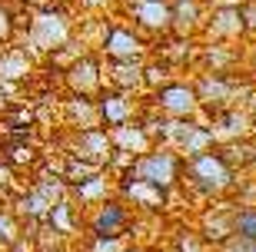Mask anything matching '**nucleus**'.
Returning <instances> with one entry per match:
<instances>
[{"mask_svg":"<svg viewBox=\"0 0 256 252\" xmlns=\"http://www.w3.org/2000/svg\"><path fill=\"white\" fill-rule=\"evenodd\" d=\"M74 27H76V20L60 3L40 7V10H30L27 27H24V33H17L20 40H14V43H20L37 63H44V56L54 53L57 47H64L66 40L74 37Z\"/></svg>","mask_w":256,"mask_h":252,"instance_id":"1","label":"nucleus"},{"mask_svg":"<svg viewBox=\"0 0 256 252\" xmlns=\"http://www.w3.org/2000/svg\"><path fill=\"white\" fill-rule=\"evenodd\" d=\"M236 173L220 159L216 150H206V153H196V156H186L183 159V179H180V189H190L193 196L200 199H223L233 193L236 186Z\"/></svg>","mask_w":256,"mask_h":252,"instance_id":"2","label":"nucleus"},{"mask_svg":"<svg viewBox=\"0 0 256 252\" xmlns=\"http://www.w3.org/2000/svg\"><path fill=\"white\" fill-rule=\"evenodd\" d=\"M120 179H143V183L170 193V189L180 186V179H183V156L176 150H170V146H153V150L133 156L130 169Z\"/></svg>","mask_w":256,"mask_h":252,"instance_id":"3","label":"nucleus"},{"mask_svg":"<svg viewBox=\"0 0 256 252\" xmlns=\"http://www.w3.org/2000/svg\"><path fill=\"white\" fill-rule=\"evenodd\" d=\"M133 219H136V213L116 193L104 203L84 209V229L86 236H96V239H130Z\"/></svg>","mask_w":256,"mask_h":252,"instance_id":"4","label":"nucleus"},{"mask_svg":"<svg viewBox=\"0 0 256 252\" xmlns=\"http://www.w3.org/2000/svg\"><path fill=\"white\" fill-rule=\"evenodd\" d=\"M146 106L156 110L160 116H170V120H196V116H203L193 80H183V76H173L170 83L146 93Z\"/></svg>","mask_w":256,"mask_h":252,"instance_id":"5","label":"nucleus"},{"mask_svg":"<svg viewBox=\"0 0 256 252\" xmlns=\"http://www.w3.org/2000/svg\"><path fill=\"white\" fill-rule=\"evenodd\" d=\"M100 60H146L150 56V40L136 27H130L124 17H110L104 40L94 50Z\"/></svg>","mask_w":256,"mask_h":252,"instance_id":"6","label":"nucleus"},{"mask_svg":"<svg viewBox=\"0 0 256 252\" xmlns=\"http://www.w3.org/2000/svg\"><path fill=\"white\" fill-rule=\"evenodd\" d=\"M116 7H120L124 20H130V27H136L150 40V47H153V40L170 33V23H173L170 0H120Z\"/></svg>","mask_w":256,"mask_h":252,"instance_id":"7","label":"nucleus"},{"mask_svg":"<svg viewBox=\"0 0 256 252\" xmlns=\"http://www.w3.org/2000/svg\"><path fill=\"white\" fill-rule=\"evenodd\" d=\"M196 40L200 43H243L246 30H243L240 7H233V3H213V7H206V17H203V27H200Z\"/></svg>","mask_w":256,"mask_h":252,"instance_id":"8","label":"nucleus"},{"mask_svg":"<svg viewBox=\"0 0 256 252\" xmlns=\"http://www.w3.org/2000/svg\"><path fill=\"white\" fill-rule=\"evenodd\" d=\"M94 100H96V116H100V126H104V130H114V126L140 120L143 103H146V100H140V96H133V93L114 90V86H104Z\"/></svg>","mask_w":256,"mask_h":252,"instance_id":"9","label":"nucleus"},{"mask_svg":"<svg viewBox=\"0 0 256 252\" xmlns=\"http://www.w3.org/2000/svg\"><path fill=\"white\" fill-rule=\"evenodd\" d=\"M60 83H64L66 93H74V96H96L106 86L104 83V60L96 53H84L80 60H74L60 73Z\"/></svg>","mask_w":256,"mask_h":252,"instance_id":"10","label":"nucleus"},{"mask_svg":"<svg viewBox=\"0 0 256 252\" xmlns=\"http://www.w3.org/2000/svg\"><path fill=\"white\" fill-rule=\"evenodd\" d=\"M200 236H203V243L210 249H216L223 246L226 239H233V203L230 199H210L196 216V226H193Z\"/></svg>","mask_w":256,"mask_h":252,"instance_id":"11","label":"nucleus"},{"mask_svg":"<svg viewBox=\"0 0 256 252\" xmlns=\"http://www.w3.org/2000/svg\"><path fill=\"white\" fill-rule=\"evenodd\" d=\"M66 156H76L90 163L96 169H106L110 156H114V143H110V133L104 126H94V130H76L70 133L66 140Z\"/></svg>","mask_w":256,"mask_h":252,"instance_id":"12","label":"nucleus"},{"mask_svg":"<svg viewBox=\"0 0 256 252\" xmlns=\"http://www.w3.org/2000/svg\"><path fill=\"white\" fill-rule=\"evenodd\" d=\"M116 196L136 216H163V209L170 203V193H163L143 179H116Z\"/></svg>","mask_w":256,"mask_h":252,"instance_id":"13","label":"nucleus"},{"mask_svg":"<svg viewBox=\"0 0 256 252\" xmlns=\"http://www.w3.org/2000/svg\"><path fill=\"white\" fill-rule=\"evenodd\" d=\"M193 70L216 73V76H233L243 70V47H236V43H200Z\"/></svg>","mask_w":256,"mask_h":252,"instance_id":"14","label":"nucleus"},{"mask_svg":"<svg viewBox=\"0 0 256 252\" xmlns=\"http://www.w3.org/2000/svg\"><path fill=\"white\" fill-rule=\"evenodd\" d=\"M210 123V130L216 136V143H226V140H240V136H253L256 133V116L246 110V106H226V110L213 113V116H203Z\"/></svg>","mask_w":256,"mask_h":252,"instance_id":"15","label":"nucleus"},{"mask_svg":"<svg viewBox=\"0 0 256 252\" xmlns=\"http://www.w3.org/2000/svg\"><path fill=\"white\" fill-rule=\"evenodd\" d=\"M116 193V176L110 173V169H96L94 176L80 179V183H74V186H66V196L74 199L80 209H90V206L104 203V199H110Z\"/></svg>","mask_w":256,"mask_h":252,"instance_id":"16","label":"nucleus"},{"mask_svg":"<svg viewBox=\"0 0 256 252\" xmlns=\"http://www.w3.org/2000/svg\"><path fill=\"white\" fill-rule=\"evenodd\" d=\"M34 73H37V60L20 47V43L0 47V80H4V83L24 86V83L34 80Z\"/></svg>","mask_w":256,"mask_h":252,"instance_id":"17","label":"nucleus"},{"mask_svg":"<svg viewBox=\"0 0 256 252\" xmlns=\"http://www.w3.org/2000/svg\"><path fill=\"white\" fill-rule=\"evenodd\" d=\"M104 83L143 96V60H104Z\"/></svg>","mask_w":256,"mask_h":252,"instance_id":"18","label":"nucleus"},{"mask_svg":"<svg viewBox=\"0 0 256 252\" xmlns=\"http://www.w3.org/2000/svg\"><path fill=\"white\" fill-rule=\"evenodd\" d=\"M60 123H64L70 133L100 126V116H96V100H94V96H74V93H66L64 100H60Z\"/></svg>","mask_w":256,"mask_h":252,"instance_id":"19","label":"nucleus"},{"mask_svg":"<svg viewBox=\"0 0 256 252\" xmlns=\"http://www.w3.org/2000/svg\"><path fill=\"white\" fill-rule=\"evenodd\" d=\"M213 150L220 153V159H223L236 176H250V173H256V133H253V136H240V140L216 143Z\"/></svg>","mask_w":256,"mask_h":252,"instance_id":"20","label":"nucleus"},{"mask_svg":"<svg viewBox=\"0 0 256 252\" xmlns=\"http://www.w3.org/2000/svg\"><path fill=\"white\" fill-rule=\"evenodd\" d=\"M47 226L64 239V243H70V239H76V236H84V209H80L70 196H64V199H57V203L50 206Z\"/></svg>","mask_w":256,"mask_h":252,"instance_id":"21","label":"nucleus"},{"mask_svg":"<svg viewBox=\"0 0 256 252\" xmlns=\"http://www.w3.org/2000/svg\"><path fill=\"white\" fill-rule=\"evenodd\" d=\"M106 133H110V143H114V150H120V153L140 156V153L153 150L150 133H146V126H143L140 120L124 123V126H114V130H106Z\"/></svg>","mask_w":256,"mask_h":252,"instance_id":"22","label":"nucleus"},{"mask_svg":"<svg viewBox=\"0 0 256 252\" xmlns=\"http://www.w3.org/2000/svg\"><path fill=\"white\" fill-rule=\"evenodd\" d=\"M0 159L10 163L17 173H24V169H37L40 150H37V143L27 140V133H17V140H10V143L0 146Z\"/></svg>","mask_w":256,"mask_h":252,"instance_id":"23","label":"nucleus"},{"mask_svg":"<svg viewBox=\"0 0 256 252\" xmlns=\"http://www.w3.org/2000/svg\"><path fill=\"white\" fill-rule=\"evenodd\" d=\"M173 76H176V70H173L170 63H163L160 56H146L143 60V93H153L156 86H163V83H170Z\"/></svg>","mask_w":256,"mask_h":252,"instance_id":"24","label":"nucleus"},{"mask_svg":"<svg viewBox=\"0 0 256 252\" xmlns=\"http://www.w3.org/2000/svg\"><path fill=\"white\" fill-rule=\"evenodd\" d=\"M20 239H24V223H20V216L14 213L10 203H0V243H4V249L17 246Z\"/></svg>","mask_w":256,"mask_h":252,"instance_id":"25","label":"nucleus"},{"mask_svg":"<svg viewBox=\"0 0 256 252\" xmlns=\"http://www.w3.org/2000/svg\"><path fill=\"white\" fill-rule=\"evenodd\" d=\"M233 239L256 243V206H233Z\"/></svg>","mask_w":256,"mask_h":252,"instance_id":"26","label":"nucleus"},{"mask_svg":"<svg viewBox=\"0 0 256 252\" xmlns=\"http://www.w3.org/2000/svg\"><path fill=\"white\" fill-rule=\"evenodd\" d=\"M170 249L173 252H213L206 243H203V236H200L193 226H186V229H176V233H173Z\"/></svg>","mask_w":256,"mask_h":252,"instance_id":"27","label":"nucleus"},{"mask_svg":"<svg viewBox=\"0 0 256 252\" xmlns=\"http://www.w3.org/2000/svg\"><path fill=\"white\" fill-rule=\"evenodd\" d=\"M20 33V20H17V10L10 7V3H4L0 0V47H7V43H14Z\"/></svg>","mask_w":256,"mask_h":252,"instance_id":"28","label":"nucleus"},{"mask_svg":"<svg viewBox=\"0 0 256 252\" xmlns=\"http://www.w3.org/2000/svg\"><path fill=\"white\" fill-rule=\"evenodd\" d=\"M240 17H243L246 40H256V0H243V3H240Z\"/></svg>","mask_w":256,"mask_h":252,"instance_id":"29","label":"nucleus"},{"mask_svg":"<svg viewBox=\"0 0 256 252\" xmlns=\"http://www.w3.org/2000/svg\"><path fill=\"white\" fill-rule=\"evenodd\" d=\"M17 186V169L10 166V163H4V159H0V199H4V203H10V189Z\"/></svg>","mask_w":256,"mask_h":252,"instance_id":"30","label":"nucleus"},{"mask_svg":"<svg viewBox=\"0 0 256 252\" xmlns=\"http://www.w3.org/2000/svg\"><path fill=\"white\" fill-rule=\"evenodd\" d=\"M126 239H96V236H86V252H120Z\"/></svg>","mask_w":256,"mask_h":252,"instance_id":"31","label":"nucleus"},{"mask_svg":"<svg viewBox=\"0 0 256 252\" xmlns=\"http://www.w3.org/2000/svg\"><path fill=\"white\" fill-rule=\"evenodd\" d=\"M84 13H106V10H114L120 0H76Z\"/></svg>","mask_w":256,"mask_h":252,"instance_id":"32","label":"nucleus"},{"mask_svg":"<svg viewBox=\"0 0 256 252\" xmlns=\"http://www.w3.org/2000/svg\"><path fill=\"white\" fill-rule=\"evenodd\" d=\"M243 70H246V76L256 83V40H250V47L243 50Z\"/></svg>","mask_w":256,"mask_h":252,"instance_id":"33","label":"nucleus"},{"mask_svg":"<svg viewBox=\"0 0 256 252\" xmlns=\"http://www.w3.org/2000/svg\"><path fill=\"white\" fill-rule=\"evenodd\" d=\"M213 252H243V243H240V239H226V243L216 246Z\"/></svg>","mask_w":256,"mask_h":252,"instance_id":"34","label":"nucleus"},{"mask_svg":"<svg viewBox=\"0 0 256 252\" xmlns=\"http://www.w3.org/2000/svg\"><path fill=\"white\" fill-rule=\"evenodd\" d=\"M120 252H150V246H143V243H133V239H126Z\"/></svg>","mask_w":256,"mask_h":252,"instance_id":"35","label":"nucleus"},{"mask_svg":"<svg viewBox=\"0 0 256 252\" xmlns=\"http://www.w3.org/2000/svg\"><path fill=\"white\" fill-rule=\"evenodd\" d=\"M150 252H173L170 246H150Z\"/></svg>","mask_w":256,"mask_h":252,"instance_id":"36","label":"nucleus"},{"mask_svg":"<svg viewBox=\"0 0 256 252\" xmlns=\"http://www.w3.org/2000/svg\"><path fill=\"white\" fill-rule=\"evenodd\" d=\"M243 252H256V243H243Z\"/></svg>","mask_w":256,"mask_h":252,"instance_id":"37","label":"nucleus"},{"mask_svg":"<svg viewBox=\"0 0 256 252\" xmlns=\"http://www.w3.org/2000/svg\"><path fill=\"white\" fill-rule=\"evenodd\" d=\"M54 252H66V249H54Z\"/></svg>","mask_w":256,"mask_h":252,"instance_id":"38","label":"nucleus"}]
</instances>
